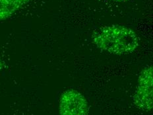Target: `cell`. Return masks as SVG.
<instances>
[{
  "label": "cell",
  "mask_w": 153,
  "mask_h": 115,
  "mask_svg": "<svg viewBox=\"0 0 153 115\" xmlns=\"http://www.w3.org/2000/svg\"><path fill=\"white\" fill-rule=\"evenodd\" d=\"M92 41L98 49L114 55L131 54L140 46V39L135 32L119 25L100 28L92 35Z\"/></svg>",
  "instance_id": "6da1fadb"
},
{
  "label": "cell",
  "mask_w": 153,
  "mask_h": 115,
  "mask_svg": "<svg viewBox=\"0 0 153 115\" xmlns=\"http://www.w3.org/2000/svg\"><path fill=\"white\" fill-rule=\"evenodd\" d=\"M133 104L138 109L150 112L153 108V69L152 66L143 68L138 78Z\"/></svg>",
  "instance_id": "7a4b0ae2"
},
{
  "label": "cell",
  "mask_w": 153,
  "mask_h": 115,
  "mask_svg": "<svg viewBox=\"0 0 153 115\" xmlns=\"http://www.w3.org/2000/svg\"><path fill=\"white\" fill-rule=\"evenodd\" d=\"M59 113V115H88L87 99L75 89H68L60 97Z\"/></svg>",
  "instance_id": "3957f363"
},
{
  "label": "cell",
  "mask_w": 153,
  "mask_h": 115,
  "mask_svg": "<svg viewBox=\"0 0 153 115\" xmlns=\"http://www.w3.org/2000/svg\"><path fill=\"white\" fill-rule=\"evenodd\" d=\"M32 0H0V21L12 17Z\"/></svg>",
  "instance_id": "277c9868"
},
{
  "label": "cell",
  "mask_w": 153,
  "mask_h": 115,
  "mask_svg": "<svg viewBox=\"0 0 153 115\" xmlns=\"http://www.w3.org/2000/svg\"><path fill=\"white\" fill-rule=\"evenodd\" d=\"M5 68V63L1 58H0V72L3 71Z\"/></svg>",
  "instance_id": "5b68a950"
},
{
  "label": "cell",
  "mask_w": 153,
  "mask_h": 115,
  "mask_svg": "<svg viewBox=\"0 0 153 115\" xmlns=\"http://www.w3.org/2000/svg\"><path fill=\"white\" fill-rule=\"evenodd\" d=\"M111 1H117V2H125L129 1V0H111Z\"/></svg>",
  "instance_id": "8992f818"
}]
</instances>
